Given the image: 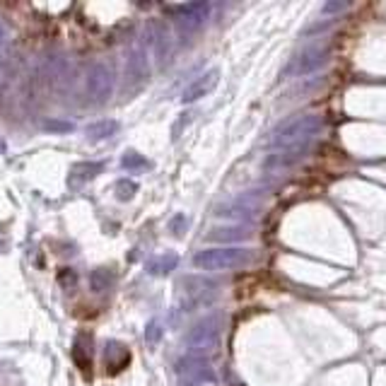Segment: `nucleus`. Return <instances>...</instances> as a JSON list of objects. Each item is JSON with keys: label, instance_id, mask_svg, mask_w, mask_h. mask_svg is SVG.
Returning a JSON list of instances; mask_svg holds the SVG:
<instances>
[{"label": "nucleus", "instance_id": "7ed1b4c3", "mask_svg": "<svg viewBox=\"0 0 386 386\" xmlns=\"http://www.w3.org/2000/svg\"><path fill=\"white\" fill-rule=\"evenodd\" d=\"M323 61H326V51L323 49H307L302 51L300 56L295 59V63H292V72L295 75H307V72H314L316 68H319Z\"/></svg>", "mask_w": 386, "mask_h": 386}, {"label": "nucleus", "instance_id": "423d86ee", "mask_svg": "<svg viewBox=\"0 0 386 386\" xmlns=\"http://www.w3.org/2000/svg\"><path fill=\"white\" fill-rule=\"evenodd\" d=\"M174 265H176V258L169 256L167 261H162V263H155V265H153V273H157V268H162V273H167V270H171Z\"/></svg>", "mask_w": 386, "mask_h": 386}, {"label": "nucleus", "instance_id": "f257e3e1", "mask_svg": "<svg viewBox=\"0 0 386 386\" xmlns=\"http://www.w3.org/2000/svg\"><path fill=\"white\" fill-rule=\"evenodd\" d=\"M321 128H323V121H321V116H316V114H307V116L292 121L290 126H285L273 140L275 148H278L283 155L270 160V164H290V162L300 160L302 155L309 150L311 138H314Z\"/></svg>", "mask_w": 386, "mask_h": 386}, {"label": "nucleus", "instance_id": "0eeeda50", "mask_svg": "<svg viewBox=\"0 0 386 386\" xmlns=\"http://www.w3.org/2000/svg\"><path fill=\"white\" fill-rule=\"evenodd\" d=\"M338 10H346V3H326L323 5V13H338Z\"/></svg>", "mask_w": 386, "mask_h": 386}, {"label": "nucleus", "instance_id": "20e7f679", "mask_svg": "<svg viewBox=\"0 0 386 386\" xmlns=\"http://www.w3.org/2000/svg\"><path fill=\"white\" fill-rule=\"evenodd\" d=\"M217 77H220V70H217V68H213L206 75H201L189 90L184 92V102H196V99L206 97L208 92H213V87L217 85Z\"/></svg>", "mask_w": 386, "mask_h": 386}, {"label": "nucleus", "instance_id": "39448f33", "mask_svg": "<svg viewBox=\"0 0 386 386\" xmlns=\"http://www.w3.org/2000/svg\"><path fill=\"white\" fill-rule=\"evenodd\" d=\"M208 5L206 3H191V5H176V13L179 15H186V13H198V10H206Z\"/></svg>", "mask_w": 386, "mask_h": 386}, {"label": "nucleus", "instance_id": "f03ea898", "mask_svg": "<svg viewBox=\"0 0 386 386\" xmlns=\"http://www.w3.org/2000/svg\"><path fill=\"white\" fill-rule=\"evenodd\" d=\"M252 261V252L237 247H215V249H203L193 256V265L198 270H234V268H247Z\"/></svg>", "mask_w": 386, "mask_h": 386}]
</instances>
